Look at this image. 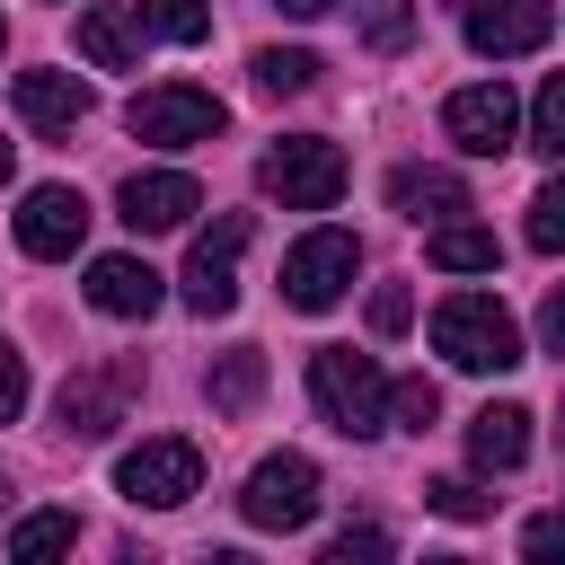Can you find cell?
<instances>
[{
  "label": "cell",
  "instance_id": "1",
  "mask_svg": "<svg viewBox=\"0 0 565 565\" xmlns=\"http://www.w3.org/2000/svg\"><path fill=\"white\" fill-rule=\"evenodd\" d=\"M433 344H441V362H459V371H512V362H521V327H512V309H503L494 291H450V300L433 309Z\"/></svg>",
  "mask_w": 565,
  "mask_h": 565
},
{
  "label": "cell",
  "instance_id": "2",
  "mask_svg": "<svg viewBox=\"0 0 565 565\" xmlns=\"http://www.w3.org/2000/svg\"><path fill=\"white\" fill-rule=\"evenodd\" d=\"M309 397H318V415H327L335 433H353V441L388 424V380H380V362L353 353V344H318V353H309Z\"/></svg>",
  "mask_w": 565,
  "mask_h": 565
},
{
  "label": "cell",
  "instance_id": "3",
  "mask_svg": "<svg viewBox=\"0 0 565 565\" xmlns=\"http://www.w3.org/2000/svg\"><path fill=\"white\" fill-rule=\"evenodd\" d=\"M256 185H265L282 212H327V203L344 194V150L318 141V132H291V141H274V150L256 159Z\"/></svg>",
  "mask_w": 565,
  "mask_h": 565
},
{
  "label": "cell",
  "instance_id": "4",
  "mask_svg": "<svg viewBox=\"0 0 565 565\" xmlns=\"http://www.w3.org/2000/svg\"><path fill=\"white\" fill-rule=\"evenodd\" d=\"M221 124H230V106H221L212 88H185V79L141 88V97L124 106V132H132V141H159V150H194V141H212Z\"/></svg>",
  "mask_w": 565,
  "mask_h": 565
},
{
  "label": "cell",
  "instance_id": "5",
  "mask_svg": "<svg viewBox=\"0 0 565 565\" xmlns=\"http://www.w3.org/2000/svg\"><path fill=\"white\" fill-rule=\"evenodd\" d=\"M238 512H247V530H309L318 521V459H300V450L256 459Z\"/></svg>",
  "mask_w": 565,
  "mask_h": 565
},
{
  "label": "cell",
  "instance_id": "6",
  "mask_svg": "<svg viewBox=\"0 0 565 565\" xmlns=\"http://www.w3.org/2000/svg\"><path fill=\"white\" fill-rule=\"evenodd\" d=\"M115 486H124V503L177 512V503L203 486V450H194V441H177V433H159V441H141V450H124V459H115Z\"/></svg>",
  "mask_w": 565,
  "mask_h": 565
},
{
  "label": "cell",
  "instance_id": "7",
  "mask_svg": "<svg viewBox=\"0 0 565 565\" xmlns=\"http://www.w3.org/2000/svg\"><path fill=\"white\" fill-rule=\"evenodd\" d=\"M247 238H256L247 212H221V221L194 238V256H185V309H194V318H221V309L238 300V256H247Z\"/></svg>",
  "mask_w": 565,
  "mask_h": 565
},
{
  "label": "cell",
  "instance_id": "8",
  "mask_svg": "<svg viewBox=\"0 0 565 565\" xmlns=\"http://www.w3.org/2000/svg\"><path fill=\"white\" fill-rule=\"evenodd\" d=\"M353 274H362V247H353L344 230H309V238L282 256V300H291V309H335Z\"/></svg>",
  "mask_w": 565,
  "mask_h": 565
},
{
  "label": "cell",
  "instance_id": "9",
  "mask_svg": "<svg viewBox=\"0 0 565 565\" xmlns=\"http://www.w3.org/2000/svg\"><path fill=\"white\" fill-rule=\"evenodd\" d=\"M441 132H450L468 159H503L512 132H521V106H512L503 79H477V88H459V97L441 106Z\"/></svg>",
  "mask_w": 565,
  "mask_h": 565
},
{
  "label": "cell",
  "instance_id": "10",
  "mask_svg": "<svg viewBox=\"0 0 565 565\" xmlns=\"http://www.w3.org/2000/svg\"><path fill=\"white\" fill-rule=\"evenodd\" d=\"M468 44L486 62H512V53H539L556 35V0H468Z\"/></svg>",
  "mask_w": 565,
  "mask_h": 565
},
{
  "label": "cell",
  "instance_id": "11",
  "mask_svg": "<svg viewBox=\"0 0 565 565\" xmlns=\"http://www.w3.org/2000/svg\"><path fill=\"white\" fill-rule=\"evenodd\" d=\"M115 203H124V230H141V238H150V230H185V221L203 212V185H194V177H177V168H132Z\"/></svg>",
  "mask_w": 565,
  "mask_h": 565
},
{
  "label": "cell",
  "instance_id": "12",
  "mask_svg": "<svg viewBox=\"0 0 565 565\" xmlns=\"http://www.w3.org/2000/svg\"><path fill=\"white\" fill-rule=\"evenodd\" d=\"M79 238H88V203H79V185H35V194L18 203V247H26V256L53 265V256H71Z\"/></svg>",
  "mask_w": 565,
  "mask_h": 565
},
{
  "label": "cell",
  "instance_id": "13",
  "mask_svg": "<svg viewBox=\"0 0 565 565\" xmlns=\"http://www.w3.org/2000/svg\"><path fill=\"white\" fill-rule=\"evenodd\" d=\"M141 35H150V18L124 9V0H97V9L79 18V53H88L97 71H132V62H141Z\"/></svg>",
  "mask_w": 565,
  "mask_h": 565
},
{
  "label": "cell",
  "instance_id": "14",
  "mask_svg": "<svg viewBox=\"0 0 565 565\" xmlns=\"http://www.w3.org/2000/svg\"><path fill=\"white\" fill-rule=\"evenodd\" d=\"M18 115L35 132H71V124H88V79H71V71H18Z\"/></svg>",
  "mask_w": 565,
  "mask_h": 565
},
{
  "label": "cell",
  "instance_id": "15",
  "mask_svg": "<svg viewBox=\"0 0 565 565\" xmlns=\"http://www.w3.org/2000/svg\"><path fill=\"white\" fill-rule=\"evenodd\" d=\"M88 300H97L106 318H150V309H159V274H150L141 256H97V265H88Z\"/></svg>",
  "mask_w": 565,
  "mask_h": 565
},
{
  "label": "cell",
  "instance_id": "16",
  "mask_svg": "<svg viewBox=\"0 0 565 565\" xmlns=\"http://www.w3.org/2000/svg\"><path fill=\"white\" fill-rule=\"evenodd\" d=\"M115 415H124V380H106V371L62 380V433H71V441H106Z\"/></svg>",
  "mask_w": 565,
  "mask_h": 565
},
{
  "label": "cell",
  "instance_id": "17",
  "mask_svg": "<svg viewBox=\"0 0 565 565\" xmlns=\"http://www.w3.org/2000/svg\"><path fill=\"white\" fill-rule=\"evenodd\" d=\"M388 203L406 221H450V212H468V177H450V168H397L388 177Z\"/></svg>",
  "mask_w": 565,
  "mask_h": 565
},
{
  "label": "cell",
  "instance_id": "18",
  "mask_svg": "<svg viewBox=\"0 0 565 565\" xmlns=\"http://www.w3.org/2000/svg\"><path fill=\"white\" fill-rule=\"evenodd\" d=\"M468 459L477 468H521L530 459V415L521 406H477L468 415Z\"/></svg>",
  "mask_w": 565,
  "mask_h": 565
},
{
  "label": "cell",
  "instance_id": "19",
  "mask_svg": "<svg viewBox=\"0 0 565 565\" xmlns=\"http://www.w3.org/2000/svg\"><path fill=\"white\" fill-rule=\"evenodd\" d=\"M424 256L441 265V274H494V230H477V221H441L433 238H424Z\"/></svg>",
  "mask_w": 565,
  "mask_h": 565
},
{
  "label": "cell",
  "instance_id": "20",
  "mask_svg": "<svg viewBox=\"0 0 565 565\" xmlns=\"http://www.w3.org/2000/svg\"><path fill=\"white\" fill-rule=\"evenodd\" d=\"M256 397H265V353H256V344L221 353V362H212V406H221V415H247Z\"/></svg>",
  "mask_w": 565,
  "mask_h": 565
},
{
  "label": "cell",
  "instance_id": "21",
  "mask_svg": "<svg viewBox=\"0 0 565 565\" xmlns=\"http://www.w3.org/2000/svg\"><path fill=\"white\" fill-rule=\"evenodd\" d=\"M353 18H362L371 53H406L415 44V0H353Z\"/></svg>",
  "mask_w": 565,
  "mask_h": 565
},
{
  "label": "cell",
  "instance_id": "22",
  "mask_svg": "<svg viewBox=\"0 0 565 565\" xmlns=\"http://www.w3.org/2000/svg\"><path fill=\"white\" fill-rule=\"evenodd\" d=\"M309 79H318V53H282V44L256 53V88H265V97H300Z\"/></svg>",
  "mask_w": 565,
  "mask_h": 565
},
{
  "label": "cell",
  "instance_id": "23",
  "mask_svg": "<svg viewBox=\"0 0 565 565\" xmlns=\"http://www.w3.org/2000/svg\"><path fill=\"white\" fill-rule=\"evenodd\" d=\"M71 539H79V521H71V512H26V521L9 530V556L26 565V556H53V547H71Z\"/></svg>",
  "mask_w": 565,
  "mask_h": 565
},
{
  "label": "cell",
  "instance_id": "24",
  "mask_svg": "<svg viewBox=\"0 0 565 565\" xmlns=\"http://www.w3.org/2000/svg\"><path fill=\"white\" fill-rule=\"evenodd\" d=\"M141 18H150V35H168V44H203V35H212V9H203V0H150Z\"/></svg>",
  "mask_w": 565,
  "mask_h": 565
},
{
  "label": "cell",
  "instance_id": "25",
  "mask_svg": "<svg viewBox=\"0 0 565 565\" xmlns=\"http://www.w3.org/2000/svg\"><path fill=\"white\" fill-rule=\"evenodd\" d=\"M530 247H539V256H565V177H547V185L530 194Z\"/></svg>",
  "mask_w": 565,
  "mask_h": 565
},
{
  "label": "cell",
  "instance_id": "26",
  "mask_svg": "<svg viewBox=\"0 0 565 565\" xmlns=\"http://www.w3.org/2000/svg\"><path fill=\"white\" fill-rule=\"evenodd\" d=\"M424 503H433L441 521H486V512H494V494H486V486H468V477H433V486H424Z\"/></svg>",
  "mask_w": 565,
  "mask_h": 565
},
{
  "label": "cell",
  "instance_id": "27",
  "mask_svg": "<svg viewBox=\"0 0 565 565\" xmlns=\"http://www.w3.org/2000/svg\"><path fill=\"white\" fill-rule=\"evenodd\" d=\"M530 150H547V159H565V71L539 88V106H530Z\"/></svg>",
  "mask_w": 565,
  "mask_h": 565
},
{
  "label": "cell",
  "instance_id": "28",
  "mask_svg": "<svg viewBox=\"0 0 565 565\" xmlns=\"http://www.w3.org/2000/svg\"><path fill=\"white\" fill-rule=\"evenodd\" d=\"M388 415H397L406 433H424V424L441 415V388H433L424 371H415V380H388Z\"/></svg>",
  "mask_w": 565,
  "mask_h": 565
},
{
  "label": "cell",
  "instance_id": "29",
  "mask_svg": "<svg viewBox=\"0 0 565 565\" xmlns=\"http://www.w3.org/2000/svg\"><path fill=\"white\" fill-rule=\"evenodd\" d=\"M371 327H380V335H406V327H415V300H406V282H380V291H371Z\"/></svg>",
  "mask_w": 565,
  "mask_h": 565
},
{
  "label": "cell",
  "instance_id": "30",
  "mask_svg": "<svg viewBox=\"0 0 565 565\" xmlns=\"http://www.w3.org/2000/svg\"><path fill=\"white\" fill-rule=\"evenodd\" d=\"M521 556H565V512H539L521 530Z\"/></svg>",
  "mask_w": 565,
  "mask_h": 565
},
{
  "label": "cell",
  "instance_id": "31",
  "mask_svg": "<svg viewBox=\"0 0 565 565\" xmlns=\"http://www.w3.org/2000/svg\"><path fill=\"white\" fill-rule=\"evenodd\" d=\"M18 406H26V362H18L9 344H0V424H9Z\"/></svg>",
  "mask_w": 565,
  "mask_h": 565
},
{
  "label": "cell",
  "instance_id": "32",
  "mask_svg": "<svg viewBox=\"0 0 565 565\" xmlns=\"http://www.w3.org/2000/svg\"><path fill=\"white\" fill-rule=\"evenodd\" d=\"M353 556H388V539H380V530H344V539L327 547V565H353Z\"/></svg>",
  "mask_w": 565,
  "mask_h": 565
},
{
  "label": "cell",
  "instance_id": "33",
  "mask_svg": "<svg viewBox=\"0 0 565 565\" xmlns=\"http://www.w3.org/2000/svg\"><path fill=\"white\" fill-rule=\"evenodd\" d=\"M539 335H547V353H565V282L539 300Z\"/></svg>",
  "mask_w": 565,
  "mask_h": 565
},
{
  "label": "cell",
  "instance_id": "34",
  "mask_svg": "<svg viewBox=\"0 0 565 565\" xmlns=\"http://www.w3.org/2000/svg\"><path fill=\"white\" fill-rule=\"evenodd\" d=\"M274 9H282V18H327L335 0H274Z\"/></svg>",
  "mask_w": 565,
  "mask_h": 565
},
{
  "label": "cell",
  "instance_id": "35",
  "mask_svg": "<svg viewBox=\"0 0 565 565\" xmlns=\"http://www.w3.org/2000/svg\"><path fill=\"white\" fill-rule=\"evenodd\" d=\"M0 177H9V141H0Z\"/></svg>",
  "mask_w": 565,
  "mask_h": 565
},
{
  "label": "cell",
  "instance_id": "36",
  "mask_svg": "<svg viewBox=\"0 0 565 565\" xmlns=\"http://www.w3.org/2000/svg\"><path fill=\"white\" fill-rule=\"evenodd\" d=\"M0 44H9V26H0Z\"/></svg>",
  "mask_w": 565,
  "mask_h": 565
},
{
  "label": "cell",
  "instance_id": "37",
  "mask_svg": "<svg viewBox=\"0 0 565 565\" xmlns=\"http://www.w3.org/2000/svg\"><path fill=\"white\" fill-rule=\"evenodd\" d=\"M0 494H9V486H0Z\"/></svg>",
  "mask_w": 565,
  "mask_h": 565
}]
</instances>
